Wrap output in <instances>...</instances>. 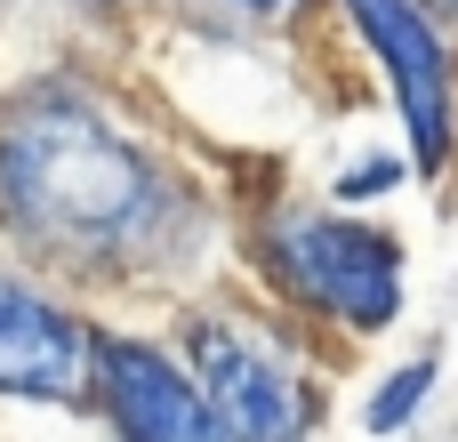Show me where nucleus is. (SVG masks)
Returning <instances> with one entry per match:
<instances>
[{
	"label": "nucleus",
	"instance_id": "obj_10",
	"mask_svg": "<svg viewBox=\"0 0 458 442\" xmlns=\"http://www.w3.org/2000/svg\"><path fill=\"white\" fill-rule=\"evenodd\" d=\"M419 8H427V16H458V0H419Z\"/></svg>",
	"mask_w": 458,
	"mask_h": 442
},
{
	"label": "nucleus",
	"instance_id": "obj_2",
	"mask_svg": "<svg viewBox=\"0 0 458 442\" xmlns=\"http://www.w3.org/2000/svg\"><path fill=\"white\" fill-rule=\"evenodd\" d=\"M266 266L282 290L346 330H386L403 314V250L378 225L330 217V209H274L266 217Z\"/></svg>",
	"mask_w": 458,
	"mask_h": 442
},
{
	"label": "nucleus",
	"instance_id": "obj_4",
	"mask_svg": "<svg viewBox=\"0 0 458 442\" xmlns=\"http://www.w3.org/2000/svg\"><path fill=\"white\" fill-rule=\"evenodd\" d=\"M346 16L362 24L394 105H403V129H411V169L435 177L451 161L458 137V64L443 48V24L419 8V0H346Z\"/></svg>",
	"mask_w": 458,
	"mask_h": 442
},
{
	"label": "nucleus",
	"instance_id": "obj_6",
	"mask_svg": "<svg viewBox=\"0 0 458 442\" xmlns=\"http://www.w3.org/2000/svg\"><path fill=\"white\" fill-rule=\"evenodd\" d=\"M97 403L121 442H233L201 403L193 370H177L145 338H97Z\"/></svg>",
	"mask_w": 458,
	"mask_h": 442
},
{
	"label": "nucleus",
	"instance_id": "obj_1",
	"mask_svg": "<svg viewBox=\"0 0 458 442\" xmlns=\"http://www.w3.org/2000/svg\"><path fill=\"white\" fill-rule=\"evenodd\" d=\"M0 217L40 250L113 258L169 225V177L72 89L0 105Z\"/></svg>",
	"mask_w": 458,
	"mask_h": 442
},
{
	"label": "nucleus",
	"instance_id": "obj_5",
	"mask_svg": "<svg viewBox=\"0 0 458 442\" xmlns=\"http://www.w3.org/2000/svg\"><path fill=\"white\" fill-rule=\"evenodd\" d=\"M0 395H24V403L97 395V330L72 322L24 274H0Z\"/></svg>",
	"mask_w": 458,
	"mask_h": 442
},
{
	"label": "nucleus",
	"instance_id": "obj_9",
	"mask_svg": "<svg viewBox=\"0 0 458 442\" xmlns=\"http://www.w3.org/2000/svg\"><path fill=\"white\" fill-rule=\"evenodd\" d=\"M233 8H250V16H282L290 0H233Z\"/></svg>",
	"mask_w": 458,
	"mask_h": 442
},
{
	"label": "nucleus",
	"instance_id": "obj_7",
	"mask_svg": "<svg viewBox=\"0 0 458 442\" xmlns=\"http://www.w3.org/2000/svg\"><path fill=\"white\" fill-rule=\"evenodd\" d=\"M427 395H435V354H419V362H403L378 395H370V411H362V427L370 435H403L419 411H427Z\"/></svg>",
	"mask_w": 458,
	"mask_h": 442
},
{
	"label": "nucleus",
	"instance_id": "obj_3",
	"mask_svg": "<svg viewBox=\"0 0 458 442\" xmlns=\"http://www.w3.org/2000/svg\"><path fill=\"white\" fill-rule=\"evenodd\" d=\"M185 354H193V387L201 403L217 411V427L233 442H306L322 419V395L314 378L266 346L258 330L225 322V314H193L185 322Z\"/></svg>",
	"mask_w": 458,
	"mask_h": 442
},
{
	"label": "nucleus",
	"instance_id": "obj_8",
	"mask_svg": "<svg viewBox=\"0 0 458 442\" xmlns=\"http://www.w3.org/2000/svg\"><path fill=\"white\" fill-rule=\"evenodd\" d=\"M411 169L394 161V153H370V161H354L346 177H338V201H378V193H394Z\"/></svg>",
	"mask_w": 458,
	"mask_h": 442
}]
</instances>
